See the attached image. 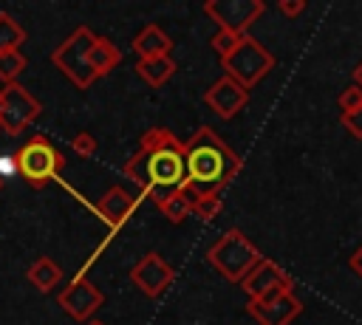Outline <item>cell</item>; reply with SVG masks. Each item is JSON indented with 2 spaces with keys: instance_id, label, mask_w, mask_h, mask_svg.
Wrapping results in <instances>:
<instances>
[{
  "instance_id": "1",
  "label": "cell",
  "mask_w": 362,
  "mask_h": 325,
  "mask_svg": "<svg viewBox=\"0 0 362 325\" xmlns=\"http://www.w3.org/2000/svg\"><path fill=\"white\" fill-rule=\"evenodd\" d=\"M124 175L158 206L170 195L187 189L184 141L167 127H147L139 138V150L124 161Z\"/></svg>"
},
{
  "instance_id": "2",
  "label": "cell",
  "mask_w": 362,
  "mask_h": 325,
  "mask_svg": "<svg viewBox=\"0 0 362 325\" xmlns=\"http://www.w3.org/2000/svg\"><path fill=\"white\" fill-rule=\"evenodd\" d=\"M187 189L192 195H221V189L240 172L238 153L206 124H201L189 141H184Z\"/></svg>"
},
{
  "instance_id": "3",
  "label": "cell",
  "mask_w": 362,
  "mask_h": 325,
  "mask_svg": "<svg viewBox=\"0 0 362 325\" xmlns=\"http://www.w3.org/2000/svg\"><path fill=\"white\" fill-rule=\"evenodd\" d=\"M260 249L240 232L229 229L223 232L209 249H206V263L229 283H243V277L260 263Z\"/></svg>"
},
{
  "instance_id": "4",
  "label": "cell",
  "mask_w": 362,
  "mask_h": 325,
  "mask_svg": "<svg viewBox=\"0 0 362 325\" xmlns=\"http://www.w3.org/2000/svg\"><path fill=\"white\" fill-rule=\"evenodd\" d=\"M221 65H223V76L235 79L238 85H243L249 90V88H255L274 68V54L260 40H255V37L246 34L235 45V51L221 59Z\"/></svg>"
},
{
  "instance_id": "5",
  "label": "cell",
  "mask_w": 362,
  "mask_h": 325,
  "mask_svg": "<svg viewBox=\"0 0 362 325\" xmlns=\"http://www.w3.org/2000/svg\"><path fill=\"white\" fill-rule=\"evenodd\" d=\"M93 40H96V34L88 25H79L51 51V65L59 68L79 90L90 88L93 79H96L93 71H90V62H88V51H90Z\"/></svg>"
},
{
  "instance_id": "6",
  "label": "cell",
  "mask_w": 362,
  "mask_h": 325,
  "mask_svg": "<svg viewBox=\"0 0 362 325\" xmlns=\"http://www.w3.org/2000/svg\"><path fill=\"white\" fill-rule=\"evenodd\" d=\"M14 161H17V172H20V175L28 181V187H34V189H42V187H45L48 181H54L57 172L65 167L62 153H59L45 136L28 138V141L17 150Z\"/></svg>"
},
{
  "instance_id": "7",
  "label": "cell",
  "mask_w": 362,
  "mask_h": 325,
  "mask_svg": "<svg viewBox=\"0 0 362 325\" xmlns=\"http://www.w3.org/2000/svg\"><path fill=\"white\" fill-rule=\"evenodd\" d=\"M40 113H42L40 99L31 90H25L20 82H8L0 88V127L8 136L23 133Z\"/></svg>"
},
{
  "instance_id": "8",
  "label": "cell",
  "mask_w": 362,
  "mask_h": 325,
  "mask_svg": "<svg viewBox=\"0 0 362 325\" xmlns=\"http://www.w3.org/2000/svg\"><path fill=\"white\" fill-rule=\"evenodd\" d=\"M266 3L263 0H206L204 14L218 23V28L232 31L238 37H246L249 28L263 17Z\"/></svg>"
},
{
  "instance_id": "9",
  "label": "cell",
  "mask_w": 362,
  "mask_h": 325,
  "mask_svg": "<svg viewBox=\"0 0 362 325\" xmlns=\"http://www.w3.org/2000/svg\"><path fill=\"white\" fill-rule=\"evenodd\" d=\"M240 288H243V294H249V300L266 302V300H274V297L291 291V288H294V280H291V274L283 271L274 260L260 257V263L243 277Z\"/></svg>"
},
{
  "instance_id": "10",
  "label": "cell",
  "mask_w": 362,
  "mask_h": 325,
  "mask_svg": "<svg viewBox=\"0 0 362 325\" xmlns=\"http://www.w3.org/2000/svg\"><path fill=\"white\" fill-rule=\"evenodd\" d=\"M57 302H59V308H62L71 319L88 322V319L102 308L105 294H102L88 277H74V280L59 291Z\"/></svg>"
},
{
  "instance_id": "11",
  "label": "cell",
  "mask_w": 362,
  "mask_h": 325,
  "mask_svg": "<svg viewBox=\"0 0 362 325\" xmlns=\"http://www.w3.org/2000/svg\"><path fill=\"white\" fill-rule=\"evenodd\" d=\"M173 277H175L173 266H170L158 252H147V254L130 268L133 285H136L141 294H147V297H158V294L173 283Z\"/></svg>"
},
{
  "instance_id": "12",
  "label": "cell",
  "mask_w": 362,
  "mask_h": 325,
  "mask_svg": "<svg viewBox=\"0 0 362 325\" xmlns=\"http://www.w3.org/2000/svg\"><path fill=\"white\" fill-rule=\"evenodd\" d=\"M204 105L212 113H218L221 119H232V116H238L249 105V90L243 85H238L235 79L221 76L218 82H212L204 90Z\"/></svg>"
},
{
  "instance_id": "13",
  "label": "cell",
  "mask_w": 362,
  "mask_h": 325,
  "mask_svg": "<svg viewBox=\"0 0 362 325\" xmlns=\"http://www.w3.org/2000/svg\"><path fill=\"white\" fill-rule=\"evenodd\" d=\"M246 311L260 322V325H291L300 311H303V302L294 297V291H286L274 300H266V302H257V300H249L246 302Z\"/></svg>"
},
{
  "instance_id": "14",
  "label": "cell",
  "mask_w": 362,
  "mask_h": 325,
  "mask_svg": "<svg viewBox=\"0 0 362 325\" xmlns=\"http://www.w3.org/2000/svg\"><path fill=\"white\" fill-rule=\"evenodd\" d=\"M133 209H136V198L124 189V187H110L102 198H99V203H96V212L107 220V226L110 229H119L130 215H133Z\"/></svg>"
},
{
  "instance_id": "15",
  "label": "cell",
  "mask_w": 362,
  "mask_h": 325,
  "mask_svg": "<svg viewBox=\"0 0 362 325\" xmlns=\"http://www.w3.org/2000/svg\"><path fill=\"white\" fill-rule=\"evenodd\" d=\"M133 51L139 54V59H150V57H170L173 51V40L164 34L161 25L147 23L136 37H133Z\"/></svg>"
},
{
  "instance_id": "16",
  "label": "cell",
  "mask_w": 362,
  "mask_h": 325,
  "mask_svg": "<svg viewBox=\"0 0 362 325\" xmlns=\"http://www.w3.org/2000/svg\"><path fill=\"white\" fill-rule=\"evenodd\" d=\"M88 62H90L93 76L99 79V76L110 73V71L122 62V51L113 45V40H107V37H96L93 45H90V51H88Z\"/></svg>"
},
{
  "instance_id": "17",
  "label": "cell",
  "mask_w": 362,
  "mask_h": 325,
  "mask_svg": "<svg viewBox=\"0 0 362 325\" xmlns=\"http://www.w3.org/2000/svg\"><path fill=\"white\" fill-rule=\"evenodd\" d=\"M175 68L178 65L173 62V57H150V59H139L136 62L139 79H144L150 88H161L167 79H173Z\"/></svg>"
},
{
  "instance_id": "18",
  "label": "cell",
  "mask_w": 362,
  "mask_h": 325,
  "mask_svg": "<svg viewBox=\"0 0 362 325\" xmlns=\"http://www.w3.org/2000/svg\"><path fill=\"white\" fill-rule=\"evenodd\" d=\"M28 283L37 288V291H42V294H48V291H54L57 288V283L62 280V268L51 260V257H37L31 266H28Z\"/></svg>"
},
{
  "instance_id": "19",
  "label": "cell",
  "mask_w": 362,
  "mask_h": 325,
  "mask_svg": "<svg viewBox=\"0 0 362 325\" xmlns=\"http://www.w3.org/2000/svg\"><path fill=\"white\" fill-rule=\"evenodd\" d=\"M192 201H195V195H192L189 189H181V192L170 195L167 201H161V203H158V212H161L170 223H181V220L192 212Z\"/></svg>"
},
{
  "instance_id": "20",
  "label": "cell",
  "mask_w": 362,
  "mask_h": 325,
  "mask_svg": "<svg viewBox=\"0 0 362 325\" xmlns=\"http://www.w3.org/2000/svg\"><path fill=\"white\" fill-rule=\"evenodd\" d=\"M23 42H25V28L8 11H0V54L3 51H20Z\"/></svg>"
},
{
  "instance_id": "21",
  "label": "cell",
  "mask_w": 362,
  "mask_h": 325,
  "mask_svg": "<svg viewBox=\"0 0 362 325\" xmlns=\"http://www.w3.org/2000/svg\"><path fill=\"white\" fill-rule=\"evenodd\" d=\"M25 68V57L20 51H3L0 54V79L8 85V82H17V76L23 73Z\"/></svg>"
},
{
  "instance_id": "22",
  "label": "cell",
  "mask_w": 362,
  "mask_h": 325,
  "mask_svg": "<svg viewBox=\"0 0 362 325\" xmlns=\"http://www.w3.org/2000/svg\"><path fill=\"white\" fill-rule=\"evenodd\" d=\"M221 212V195L209 192V195H195L192 201V215H198L201 220H212Z\"/></svg>"
},
{
  "instance_id": "23",
  "label": "cell",
  "mask_w": 362,
  "mask_h": 325,
  "mask_svg": "<svg viewBox=\"0 0 362 325\" xmlns=\"http://www.w3.org/2000/svg\"><path fill=\"white\" fill-rule=\"evenodd\" d=\"M240 42V37L238 34H232V31H223V28H218L215 34H212V40H209V48L223 59V57H229L232 51H235V45Z\"/></svg>"
},
{
  "instance_id": "24",
  "label": "cell",
  "mask_w": 362,
  "mask_h": 325,
  "mask_svg": "<svg viewBox=\"0 0 362 325\" xmlns=\"http://www.w3.org/2000/svg\"><path fill=\"white\" fill-rule=\"evenodd\" d=\"M71 150H74L79 158H90V155H96V138H93V133L79 130V133L71 138Z\"/></svg>"
},
{
  "instance_id": "25",
  "label": "cell",
  "mask_w": 362,
  "mask_h": 325,
  "mask_svg": "<svg viewBox=\"0 0 362 325\" xmlns=\"http://www.w3.org/2000/svg\"><path fill=\"white\" fill-rule=\"evenodd\" d=\"M337 105H339L342 113H354V110H359V107H362V90H359L356 85H348L345 90H339Z\"/></svg>"
},
{
  "instance_id": "26",
  "label": "cell",
  "mask_w": 362,
  "mask_h": 325,
  "mask_svg": "<svg viewBox=\"0 0 362 325\" xmlns=\"http://www.w3.org/2000/svg\"><path fill=\"white\" fill-rule=\"evenodd\" d=\"M339 122H342V127H345L354 138H362V107L354 110V113H339Z\"/></svg>"
},
{
  "instance_id": "27",
  "label": "cell",
  "mask_w": 362,
  "mask_h": 325,
  "mask_svg": "<svg viewBox=\"0 0 362 325\" xmlns=\"http://www.w3.org/2000/svg\"><path fill=\"white\" fill-rule=\"evenodd\" d=\"M277 11L283 17H297L305 11V0H277Z\"/></svg>"
},
{
  "instance_id": "28",
  "label": "cell",
  "mask_w": 362,
  "mask_h": 325,
  "mask_svg": "<svg viewBox=\"0 0 362 325\" xmlns=\"http://www.w3.org/2000/svg\"><path fill=\"white\" fill-rule=\"evenodd\" d=\"M348 268H351L356 277H362V246H359V249H354V254L348 257Z\"/></svg>"
},
{
  "instance_id": "29",
  "label": "cell",
  "mask_w": 362,
  "mask_h": 325,
  "mask_svg": "<svg viewBox=\"0 0 362 325\" xmlns=\"http://www.w3.org/2000/svg\"><path fill=\"white\" fill-rule=\"evenodd\" d=\"M8 172H17V161H14L11 155H3V158H0V175L6 178Z\"/></svg>"
},
{
  "instance_id": "30",
  "label": "cell",
  "mask_w": 362,
  "mask_h": 325,
  "mask_svg": "<svg viewBox=\"0 0 362 325\" xmlns=\"http://www.w3.org/2000/svg\"><path fill=\"white\" fill-rule=\"evenodd\" d=\"M354 85H356V88L362 90V62H359V65L354 68Z\"/></svg>"
},
{
  "instance_id": "31",
  "label": "cell",
  "mask_w": 362,
  "mask_h": 325,
  "mask_svg": "<svg viewBox=\"0 0 362 325\" xmlns=\"http://www.w3.org/2000/svg\"><path fill=\"white\" fill-rule=\"evenodd\" d=\"M82 325H105V322H102V319H93V317H90V319H88V322H82Z\"/></svg>"
},
{
  "instance_id": "32",
  "label": "cell",
  "mask_w": 362,
  "mask_h": 325,
  "mask_svg": "<svg viewBox=\"0 0 362 325\" xmlns=\"http://www.w3.org/2000/svg\"><path fill=\"white\" fill-rule=\"evenodd\" d=\"M3 184H6V178H3V175H0V189H3Z\"/></svg>"
}]
</instances>
